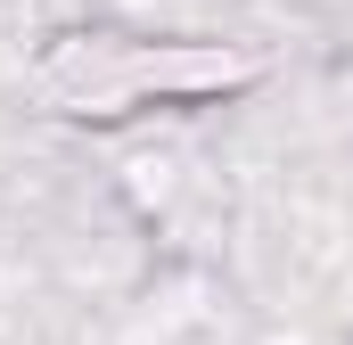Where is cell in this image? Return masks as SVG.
I'll return each mask as SVG.
<instances>
[{
    "label": "cell",
    "instance_id": "cell-1",
    "mask_svg": "<svg viewBox=\"0 0 353 345\" xmlns=\"http://www.w3.org/2000/svg\"><path fill=\"white\" fill-rule=\"evenodd\" d=\"M255 75V58H230V50H148V41H66L50 58V90L83 115H123L140 99H197V90H230Z\"/></svg>",
    "mask_w": 353,
    "mask_h": 345
}]
</instances>
